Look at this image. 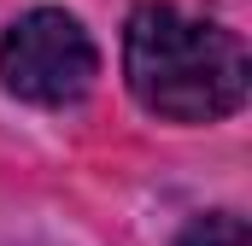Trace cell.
Segmentation results:
<instances>
[{
	"label": "cell",
	"instance_id": "obj_1",
	"mask_svg": "<svg viewBox=\"0 0 252 246\" xmlns=\"http://www.w3.org/2000/svg\"><path fill=\"white\" fill-rule=\"evenodd\" d=\"M129 94L164 123H217L241 112L252 82L247 41L211 18H188L182 6L147 0L124 30Z\"/></svg>",
	"mask_w": 252,
	"mask_h": 246
},
{
	"label": "cell",
	"instance_id": "obj_2",
	"mask_svg": "<svg viewBox=\"0 0 252 246\" xmlns=\"http://www.w3.org/2000/svg\"><path fill=\"white\" fill-rule=\"evenodd\" d=\"M94 76H100V53H94L88 30L59 6L24 12L0 35V82H6V94H18L30 106H70L94 88Z\"/></svg>",
	"mask_w": 252,
	"mask_h": 246
},
{
	"label": "cell",
	"instance_id": "obj_3",
	"mask_svg": "<svg viewBox=\"0 0 252 246\" xmlns=\"http://www.w3.org/2000/svg\"><path fill=\"white\" fill-rule=\"evenodd\" d=\"M176 246H252V235L235 211H211V217H193Z\"/></svg>",
	"mask_w": 252,
	"mask_h": 246
}]
</instances>
